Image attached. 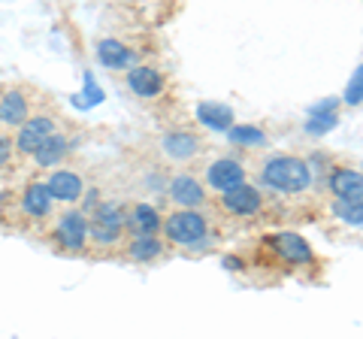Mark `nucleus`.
Instances as JSON below:
<instances>
[{
  "label": "nucleus",
  "instance_id": "3",
  "mask_svg": "<svg viewBox=\"0 0 363 339\" xmlns=\"http://www.w3.org/2000/svg\"><path fill=\"white\" fill-rule=\"evenodd\" d=\"M88 228H91V218L85 216V212L82 209H70V212H64V216L58 218L52 236L58 240V245L64 248V252H85Z\"/></svg>",
  "mask_w": 363,
  "mask_h": 339
},
{
  "label": "nucleus",
  "instance_id": "10",
  "mask_svg": "<svg viewBox=\"0 0 363 339\" xmlns=\"http://www.w3.org/2000/svg\"><path fill=\"white\" fill-rule=\"evenodd\" d=\"M45 188H49V194L61 203H79L85 197V182L79 173H73V170H55L49 176V182H45Z\"/></svg>",
  "mask_w": 363,
  "mask_h": 339
},
{
  "label": "nucleus",
  "instance_id": "19",
  "mask_svg": "<svg viewBox=\"0 0 363 339\" xmlns=\"http://www.w3.org/2000/svg\"><path fill=\"white\" fill-rule=\"evenodd\" d=\"M227 140H230L236 149H264L269 145V137L255 124H230L227 128Z\"/></svg>",
  "mask_w": 363,
  "mask_h": 339
},
{
  "label": "nucleus",
  "instance_id": "18",
  "mask_svg": "<svg viewBox=\"0 0 363 339\" xmlns=\"http://www.w3.org/2000/svg\"><path fill=\"white\" fill-rule=\"evenodd\" d=\"M97 58L104 67H109V70H124V67L133 64V52L118 40H100Z\"/></svg>",
  "mask_w": 363,
  "mask_h": 339
},
{
  "label": "nucleus",
  "instance_id": "14",
  "mask_svg": "<svg viewBox=\"0 0 363 339\" xmlns=\"http://www.w3.org/2000/svg\"><path fill=\"white\" fill-rule=\"evenodd\" d=\"M67 152H70V140H67L64 133L55 130L37 145V152H33L30 157H33V164H37L40 170H49V167H58L67 157Z\"/></svg>",
  "mask_w": 363,
  "mask_h": 339
},
{
  "label": "nucleus",
  "instance_id": "5",
  "mask_svg": "<svg viewBox=\"0 0 363 339\" xmlns=\"http://www.w3.org/2000/svg\"><path fill=\"white\" fill-rule=\"evenodd\" d=\"M221 206L224 212H230L236 218H255L264 209V194L255 185L240 182V185H230L227 191H221Z\"/></svg>",
  "mask_w": 363,
  "mask_h": 339
},
{
  "label": "nucleus",
  "instance_id": "1",
  "mask_svg": "<svg viewBox=\"0 0 363 339\" xmlns=\"http://www.w3.org/2000/svg\"><path fill=\"white\" fill-rule=\"evenodd\" d=\"M260 182L276 194H303L312 185V167L297 155H272L260 167Z\"/></svg>",
  "mask_w": 363,
  "mask_h": 339
},
{
  "label": "nucleus",
  "instance_id": "11",
  "mask_svg": "<svg viewBox=\"0 0 363 339\" xmlns=\"http://www.w3.org/2000/svg\"><path fill=\"white\" fill-rule=\"evenodd\" d=\"M128 88L143 97V100H152V97H161L164 91V76L157 67H149V64H140L133 67V70H128Z\"/></svg>",
  "mask_w": 363,
  "mask_h": 339
},
{
  "label": "nucleus",
  "instance_id": "13",
  "mask_svg": "<svg viewBox=\"0 0 363 339\" xmlns=\"http://www.w3.org/2000/svg\"><path fill=\"white\" fill-rule=\"evenodd\" d=\"M52 206H55V197L49 194L45 182H30L25 191H21V212L28 218H49L52 216Z\"/></svg>",
  "mask_w": 363,
  "mask_h": 339
},
{
  "label": "nucleus",
  "instance_id": "2",
  "mask_svg": "<svg viewBox=\"0 0 363 339\" xmlns=\"http://www.w3.org/2000/svg\"><path fill=\"white\" fill-rule=\"evenodd\" d=\"M164 240L179 248H203L209 240V218L200 209L176 206L167 218H161Z\"/></svg>",
  "mask_w": 363,
  "mask_h": 339
},
{
  "label": "nucleus",
  "instance_id": "26",
  "mask_svg": "<svg viewBox=\"0 0 363 339\" xmlns=\"http://www.w3.org/2000/svg\"><path fill=\"white\" fill-rule=\"evenodd\" d=\"M9 157H13V140L0 137V167H6Z\"/></svg>",
  "mask_w": 363,
  "mask_h": 339
},
{
  "label": "nucleus",
  "instance_id": "8",
  "mask_svg": "<svg viewBox=\"0 0 363 339\" xmlns=\"http://www.w3.org/2000/svg\"><path fill=\"white\" fill-rule=\"evenodd\" d=\"M240 182H245V164L240 157H215L206 167V185L215 191H227Z\"/></svg>",
  "mask_w": 363,
  "mask_h": 339
},
{
  "label": "nucleus",
  "instance_id": "27",
  "mask_svg": "<svg viewBox=\"0 0 363 339\" xmlns=\"http://www.w3.org/2000/svg\"><path fill=\"white\" fill-rule=\"evenodd\" d=\"M0 124H4V121H0Z\"/></svg>",
  "mask_w": 363,
  "mask_h": 339
},
{
  "label": "nucleus",
  "instance_id": "24",
  "mask_svg": "<svg viewBox=\"0 0 363 339\" xmlns=\"http://www.w3.org/2000/svg\"><path fill=\"white\" fill-rule=\"evenodd\" d=\"M360 91H363V70L357 67V70H354V76H351V82H348V91H345V104L357 106V104H360Z\"/></svg>",
  "mask_w": 363,
  "mask_h": 339
},
{
  "label": "nucleus",
  "instance_id": "21",
  "mask_svg": "<svg viewBox=\"0 0 363 339\" xmlns=\"http://www.w3.org/2000/svg\"><path fill=\"white\" fill-rule=\"evenodd\" d=\"M88 218L94 224H106V228H121L124 224V209L118 206V203H97V206L88 212Z\"/></svg>",
  "mask_w": 363,
  "mask_h": 339
},
{
  "label": "nucleus",
  "instance_id": "22",
  "mask_svg": "<svg viewBox=\"0 0 363 339\" xmlns=\"http://www.w3.org/2000/svg\"><path fill=\"white\" fill-rule=\"evenodd\" d=\"M88 243H94L97 248H116L121 243V228H106V224H94V221H91Z\"/></svg>",
  "mask_w": 363,
  "mask_h": 339
},
{
  "label": "nucleus",
  "instance_id": "23",
  "mask_svg": "<svg viewBox=\"0 0 363 339\" xmlns=\"http://www.w3.org/2000/svg\"><path fill=\"white\" fill-rule=\"evenodd\" d=\"M333 212H336V218L348 224V228H360V221H363V209H360V203H351V200H336L333 197Z\"/></svg>",
  "mask_w": 363,
  "mask_h": 339
},
{
  "label": "nucleus",
  "instance_id": "25",
  "mask_svg": "<svg viewBox=\"0 0 363 339\" xmlns=\"http://www.w3.org/2000/svg\"><path fill=\"white\" fill-rule=\"evenodd\" d=\"M333 124H336V112H327V118L324 116H312L306 128H309L312 133H324V130H330Z\"/></svg>",
  "mask_w": 363,
  "mask_h": 339
},
{
  "label": "nucleus",
  "instance_id": "15",
  "mask_svg": "<svg viewBox=\"0 0 363 339\" xmlns=\"http://www.w3.org/2000/svg\"><path fill=\"white\" fill-rule=\"evenodd\" d=\"M124 252H128V257L136 264H152L164 255V243L157 240L155 233H133L130 243L124 245Z\"/></svg>",
  "mask_w": 363,
  "mask_h": 339
},
{
  "label": "nucleus",
  "instance_id": "6",
  "mask_svg": "<svg viewBox=\"0 0 363 339\" xmlns=\"http://www.w3.org/2000/svg\"><path fill=\"white\" fill-rule=\"evenodd\" d=\"M167 194H169V200H173V206H185V209H200L203 203L209 200L206 185H203L197 176H191V173H182V176L169 179Z\"/></svg>",
  "mask_w": 363,
  "mask_h": 339
},
{
  "label": "nucleus",
  "instance_id": "9",
  "mask_svg": "<svg viewBox=\"0 0 363 339\" xmlns=\"http://www.w3.org/2000/svg\"><path fill=\"white\" fill-rule=\"evenodd\" d=\"M272 245H276L279 257L285 264H294V267H303V264H312L315 261V252L312 245L303 240L300 233H279V236H269Z\"/></svg>",
  "mask_w": 363,
  "mask_h": 339
},
{
  "label": "nucleus",
  "instance_id": "16",
  "mask_svg": "<svg viewBox=\"0 0 363 339\" xmlns=\"http://www.w3.org/2000/svg\"><path fill=\"white\" fill-rule=\"evenodd\" d=\"M30 116V104L28 94L18 91V88H9V91L0 97V121L9 124V128H18L21 121Z\"/></svg>",
  "mask_w": 363,
  "mask_h": 339
},
{
  "label": "nucleus",
  "instance_id": "17",
  "mask_svg": "<svg viewBox=\"0 0 363 339\" xmlns=\"http://www.w3.org/2000/svg\"><path fill=\"white\" fill-rule=\"evenodd\" d=\"M124 221H130L133 233H157L161 228V212L152 203H133V209L124 216Z\"/></svg>",
  "mask_w": 363,
  "mask_h": 339
},
{
  "label": "nucleus",
  "instance_id": "20",
  "mask_svg": "<svg viewBox=\"0 0 363 339\" xmlns=\"http://www.w3.org/2000/svg\"><path fill=\"white\" fill-rule=\"evenodd\" d=\"M197 118L212 130H227L236 116H233V109L224 106V104H200L197 106Z\"/></svg>",
  "mask_w": 363,
  "mask_h": 339
},
{
  "label": "nucleus",
  "instance_id": "12",
  "mask_svg": "<svg viewBox=\"0 0 363 339\" xmlns=\"http://www.w3.org/2000/svg\"><path fill=\"white\" fill-rule=\"evenodd\" d=\"M330 194L336 200H351V203H360L363 200V179H360V170L354 167H336L330 173Z\"/></svg>",
  "mask_w": 363,
  "mask_h": 339
},
{
  "label": "nucleus",
  "instance_id": "7",
  "mask_svg": "<svg viewBox=\"0 0 363 339\" xmlns=\"http://www.w3.org/2000/svg\"><path fill=\"white\" fill-rule=\"evenodd\" d=\"M161 152L176 164H191L203 152V143L191 130H169L161 137Z\"/></svg>",
  "mask_w": 363,
  "mask_h": 339
},
{
  "label": "nucleus",
  "instance_id": "4",
  "mask_svg": "<svg viewBox=\"0 0 363 339\" xmlns=\"http://www.w3.org/2000/svg\"><path fill=\"white\" fill-rule=\"evenodd\" d=\"M55 133V118L49 112H37V116H28L25 121L16 128V140H13V149L21 155V157H30L37 152V145Z\"/></svg>",
  "mask_w": 363,
  "mask_h": 339
}]
</instances>
